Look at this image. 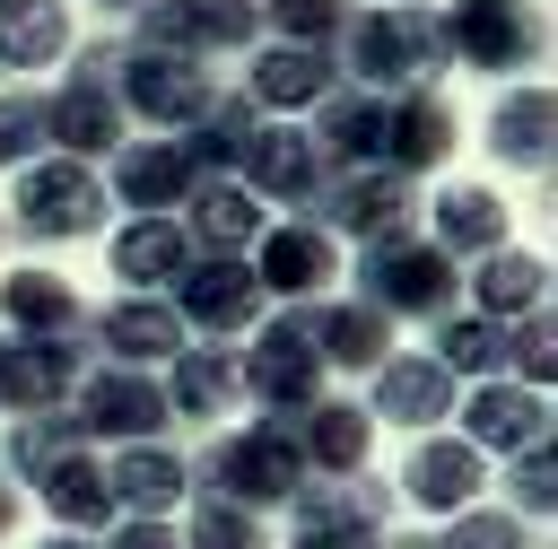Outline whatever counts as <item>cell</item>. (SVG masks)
<instances>
[{"label": "cell", "mask_w": 558, "mask_h": 549, "mask_svg": "<svg viewBox=\"0 0 558 549\" xmlns=\"http://www.w3.org/2000/svg\"><path fill=\"white\" fill-rule=\"evenodd\" d=\"M331 61H340V87L410 96V87H427L453 52H445L436 9H427V0H410V9H349V26H340V44H331Z\"/></svg>", "instance_id": "6da1fadb"}, {"label": "cell", "mask_w": 558, "mask_h": 549, "mask_svg": "<svg viewBox=\"0 0 558 549\" xmlns=\"http://www.w3.org/2000/svg\"><path fill=\"white\" fill-rule=\"evenodd\" d=\"M453 296H462L453 261H445L418 227L375 235V244H366V261H357V305H366V314H384V322H445V314H453Z\"/></svg>", "instance_id": "7a4b0ae2"}, {"label": "cell", "mask_w": 558, "mask_h": 549, "mask_svg": "<svg viewBox=\"0 0 558 549\" xmlns=\"http://www.w3.org/2000/svg\"><path fill=\"white\" fill-rule=\"evenodd\" d=\"M183 471H192V488H201V497H218V505H244V514H262V505H288V497L305 488L296 436H288L279 418L218 436V444H209L201 462H183Z\"/></svg>", "instance_id": "3957f363"}, {"label": "cell", "mask_w": 558, "mask_h": 549, "mask_svg": "<svg viewBox=\"0 0 558 549\" xmlns=\"http://www.w3.org/2000/svg\"><path fill=\"white\" fill-rule=\"evenodd\" d=\"M122 44H87V61H70V78L44 96V131L61 157H113L122 148Z\"/></svg>", "instance_id": "277c9868"}, {"label": "cell", "mask_w": 558, "mask_h": 549, "mask_svg": "<svg viewBox=\"0 0 558 549\" xmlns=\"http://www.w3.org/2000/svg\"><path fill=\"white\" fill-rule=\"evenodd\" d=\"M105 174L96 166H78V157H35V166H17V200H9V227L26 235V244H70V235H87V227H105Z\"/></svg>", "instance_id": "5b68a950"}, {"label": "cell", "mask_w": 558, "mask_h": 549, "mask_svg": "<svg viewBox=\"0 0 558 549\" xmlns=\"http://www.w3.org/2000/svg\"><path fill=\"white\" fill-rule=\"evenodd\" d=\"M288 514H296L288 549H384L392 488L366 479V471H349V479H305V488L288 497Z\"/></svg>", "instance_id": "8992f818"}, {"label": "cell", "mask_w": 558, "mask_h": 549, "mask_svg": "<svg viewBox=\"0 0 558 549\" xmlns=\"http://www.w3.org/2000/svg\"><path fill=\"white\" fill-rule=\"evenodd\" d=\"M436 26L462 70H523L549 44V17L532 0H453V9H436Z\"/></svg>", "instance_id": "52a82bcc"}, {"label": "cell", "mask_w": 558, "mask_h": 549, "mask_svg": "<svg viewBox=\"0 0 558 549\" xmlns=\"http://www.w3.org/2000/svg\"><path fill=\"white\" fill-rule=\"evenodd\" d=\"M305 209H314V227H323V235H357V244L418 227V192H410L401 174H384V166H331V174H323V192H314Z\"/></svg>", "instance_id": "ba28073f"}, {"label": "cell", "mask_w": 558, "mask_h": 549, "mask_svg": "<svg viewBox=\"0 0 558 549\" xmlns=\"http://www.w3.org/2000/svg\"><path fill=\"white\" fill-rule=\"evenodd\" d=\"M61 418L78 427V444H96V436H113V444H157V427H166V392H157V375L87 366Z\"/></svg>", "instance_id": "9c48e42d"}, {"label": "cell", "mask_w": 558, "mask_h": 549, "mask_svg": "<svg viewBox=\"0 0 558 549\" xmlns=\"http://www.w3.org/2000/svg\"><path fill=\"white\" fill-rule=\"evenodd\" d=\"M140 44L209 61V52H244L262 44V0H148L140 9Z\"/></svg>", "instance_id": "30bf717a"}, {"label": "cell", "mask_w": 558, "mask_h": 549, "mask_svg": "<svg viewBox=\"0 0 558 549\" xmlns=\"http://www.w3.org/2000/svg\"><path fill=\"white\" fill-rule=\"evenodd\" d=\"M262 279H253V261H235V253H201L183 279H174V322L183 331H201V340H227V331H253L262 322Z\"/></svg>", "instance_id": "8fae6325"}, {"label": "cell", "mask_w": 558, "mask_h": 549, "mask_svg": "<svg viewBox=\"0 0 558 549\" xmlns=\"http://www.w3.org/2000/svg\"><path fill=\"white\" fill-rule=\"evenodd\" d=\"M209 70L201 61H183V52H157V44H122V113H140V122H157L166 139L209 105Z\"/></svg>", "instance_id": "7c38bea8"}, {"label": "cell", "mask_w": 558, "mask_h": 549, "mask_svg": "<svg viewBox=\"0 0 558 549\" xmlns=\"http://www.w3.org/2000/svg\"><path fill=\"white\" fill-rule=\"evenodd\" d=\"M244 401H262L279 427L323 401V357L305 349V331H296L288 314H270V331L253 340V357H244Z\"/></svg>", "instance_id": "4fadbf2b"}, {"label": "cell", "mask_w": 558, "mask_h": 549, "mask_svg": "<svg viewBox=\"0 0 558 549\" xmlns=\"http://www.w3.org/2000/svg\"><path fill=\"white\" fill-rule=\"evenodd\" d=\"M78 375H87V340H0V401L26 418L70 410Z\"/></svg>", "instance_id": "5bb4252c"}, {"label": "cell", "mask_w": 558, "mask_h": 549, "mask_svg": "<svg viewBox=\"0 0 558 549\" xmlns=\"http://www.w3.org/2000/svg\"><path fill=\"white\" fill-rule=\"evenodd\" d=\"M288 322L305 331V349L323 357V375H331V366L375 375V366L392 357V322H384V314H366L357 296H349V305H323V296H314V305H288Z\"/></svg>", "instance_id": "9a60e30c"}, {"label": "cell", "mask_w": 558, "mask_h": 549, "mask_svg": "<svg viewBox=\"0 0 558 549\" xmlns=\"http://www.w3.org/2000/svg\"><path fill=\"white\" fill-rule=\"evenodd\" d=\"M157 392H166V418H227L244 401V357L227 340H183L166 357V383Z\"/></svg>", "instance_id": "2e32d148"}, {"label": "cell", "mask_w": 558, "mask_h": 549, "mask_svg": "<svg viewBox=\"0 0 558 549\" xmlns=\"http://www.w3.org/2000/svg\"><path fill=\"white\" fill-rule=\"evenodd\" d=\"M462 410V444L471 453H532V444H549V392H523V383H480L471 401H453Z\"/></svg>", "instance_id": "e0dca14e"}, {"label": "cell", "mask_w": 558, "mask_h": 549, "mask_svg": "<svg viewBox=\"0 0 558 549\" xmlns=\"http://www.w3.org/2000/svg\"><path fill=\"white\" fill-rule=\"evenodd\" d=\"M453 157V113H445V96L436 87H410V96H384V174H401V183H418L427 166H445Z\"/></svg>", "instance_id": "ac0fdd59"}, {"label": "cell", "mask_w": 558, "mask_h": 549, "mask_svg": "<svg viewBox=\"0 0 558 549\" xmlns=\"http://www.w3.org/2000/svg\"><path fill=\"white\" fill-rule=\"evenodd\" d=\"M201 174L183 166L174 139H122L113 148V174H105V200H131L140 218H174V200H192Z\"/></svg>", "instance_id": "d6986e66"}, {"label": "cell", "mask_w": 558, "mask_h": 549, "mask_svg": "<svg viewBox=\"0 0 558 549\" xmlns=\"http://www.w3.org/2000/svg\"><path fill=\"white\" fill-rule=\"evenodd\" d=\"M87 331H96L105 366H131V375H157V366L192 340V331L174 322V305H166V296H122V305H105Z\"/></svg>", "instance_id": "ffe728a7"}, {"label": "cell", "mask_w": 558, "mask_h": 549, "mask_svg": "<svg viewBox=\"0 0 558 549\" xmlns=\"http://www.w3.org/2000/svg\"><path fill=\"white\" fill-rule=\"evenodd\" d=\"M453 401H462V392H453V375H445L427 349H410V357L392 349V357L375 366V383H366L357 410H375V418H392V427H436Z\"/></svg>", "instance_id": "44dd1931"}, {"label": "cell", "mask_w": 558, "mask_h": 549, "mask_svg": "<svg viewBox=\"0 0 558 549\" xmlns=\"http://www.w3.org/2000/svg\"><path fill=\"white\" fill-rule=\"evenodd\" d=\"M253 131H262V113L244 105V96H227V87H209V105L174 131V148H183V166L201 174V183H235V166H244V148H253Z\"/></svg>", "instance_id": "7402d4cb"}, {"label": "cell", "mask_w": 558, "mask_h": 549, "mask_svg": "<svg viewBox=\"0 0 558 549\" xmlns=\"http://www.w3.org/2000/svg\"><path fill=\"white\" fill-rule=\"evenodd\" d=\"M105 488H113V514L166 523V514L192 497V471H183V453H166V444H122V453L105 462Z\"/></svg>", "instance_id": "603a6c76"}, {"label": "cell", "mask_w": 558, "mask_h": 549, "mask_svg": "<svg viewBox=\"0 0 558 549\" xmlns=\"http://www.w3.org/2000/svg\"><path fill=\"white\" fill-rule=\"evenodd\" d=\"M340 87V61L331 52H305V44H262L253 52V87H244V105L262 113H314L323 96Z\"/></svg>", "instance_id": "cb8c5ba5"}, {"label": "cell", "mask_w": 558, "mask_h": 549, "mask_svg": "<svg viewBox=\"0 0 558 549\" xmlns=\"http://www.w3.org/2000/svg\"><path fill=\"white\" fill-rule=\"evenodd\" d=\"M262 296H288V305H314L323 288H331V270H340V253H331V235L323 227H262Z\"/></svg>", "instance_id": "d4e9b609"}, {"label": "cell", "mask_w": 558, "mask_h": 549, "mask_svg": "<svg viewBox=\"0 0 558 549\" xmlns=\"http://www.w3.org/2000/svg\"><path fill=\"white\" fill-rule=\"evenodd\" d=\"M235 174H244L253 200H296V209H305V200L323 192L331 166H323V148H314L305 131H253V148H244Z\"/></svg>", "instance_id": "484cf974"}, {"label": "cell", "mask_w": 558, "mask_h": 549, "mask_svg": "<svg viewBox=\"0 0 558 549\" xmlns=\"http://www.w3.org/2000/svg\"><path fill=\"white\" fill-rule=\"evenodd\" d=\"M288 436H296L305 479H349V471H366V410H357V401H314V410L288 418Z\"/></svg>", "instance_id": "4316f807"}, {"label": "cell", "mask_w": 558, "mask_h": 549, "mask_svg": "<svg viewBox=\"0 0 558 549\" xmlns=\"http://www.w3.org/2000/svg\"><path fill=\"white\" fill-rule=\"evenodd\" d=\"M0 314L17 322V340H87V305L52 270H9L0 279Z\"/></svg>", "instance_id": "83f0119b"}, {"label": "cell", "mask_w": 558, "mask_h": 549, "mask_svg": "<svg viewBox=\"0 0 558 549\" xmlns=\"http://www.w3.org/2000/svg\"><path fill=\"white\" fill-rule=\"evenodd\" d=\"M35 497H44V514L52 523H70V540L78 532H113L122 514H113V488H105V462L87 453V444H70L44 479H35Z\"/></svg>", "instance_id": "f1b7e54d"}, {"label": "cell", "mask_w": 558, "mask_h": 549, "mask_svg": "<svg viewBox=\"0 0 558 549\" xmlns=\"http://www.w3.org/2000/svg\"><path fill=\"white\" fill-rule=\"evenodd\" d=\"M192 261H201V253H192L183 218H131V227L113 235V270H122V288H131V296H148V288H174Z\"/></svg>", "instance_id": "f546056e"}, {"label": "cell", "mask_w": 558, "mask_h": 549, "mask_svg": "<svg viewBox=\"0 0 558 549\" xmlns=\"http://www.w3.org/2000/svg\"><path fill=\"white\" fill-rule=\"evenodd\" d=\"M480 479H488V462H480L462 436H427V444L410 453V471H401V488H410L427 514H462V505H480Z\"/></svg>", "instance_id": "4dcf8cb0"}, {"label": "cell", "mask_w": 558, "mask_h": 549, "mask_svg": "<svg viewBox=\"0 0 558 549\" xmlns=\"http://www.w3.org/2000/svg\"><path fill=\"white\" fill-rule=\"evenodd\" d=\"M427 244L453 261V253H506V200L497 192H480V183H453V192H436V227H427Z\"/></svg>", "instance_id": "1f68e13d"}, {"label": "cell", "mask_w": 558, "mask_h": 549, "mask_svg": "<svg viewBox=\"0 0 558 549\" xmlns=\"http://www.w3.org/2000/svg\"><path fill=\"white\" fill-rule=\"evenodd\" d=\"M183 235H192V253H244V244H262V200L244 183H201L183 209Z\"/></svg>", "instance_id": "d6a6232c"}, {"label": "cell", "mask_w": 558, "mask_h": 549, "mask_svg": "<svg viewBox=\"0 0 558 549\" xmlns=\"http://www.w3.org/2000/svg\"><path fill=\"white\" fill-rule=\"evenodd\" d=\"M61 52H70V9H61V0H17V9H0V70H9V78H26V70L61 61Z\"/></svg>", "instance_id": "836d02e7"}, {"label": "cell", "mask_w": 558, "mask_h": 549, "mask_svg": "<svg viewBox=\"0 0 558 549\" xmlns=\"http://www.w3.org/2000/svg\"><path fill=\"white\" fill-rule=\"evenodd\" d=\"M427 357H436L453 383H462V375H488V383H497V375H506V322H488V314H445Z\"/></svg>", "instance_id": "e575fe53"}, {"label": "cell", "mask_w": 558, "mask_h": 549, "mask_svg": "<svg viewBox=\"0 0 558 549\" xmlns=\"http://www.w3.org/2000/svg\"><path fill=\"white\" fill-rule=\"evenodd\" d=\"M488 148H497L506 166L541 174V166H549V87H523V96H506V105H497V122H488Z\"/></svg>", "instance_id": "d590c367"}, {"label": "cell", "mask_w": 558, "mask_h": 549, "mask_svg": "<svg viewBox=\"0 0 558 549\" xmlns=\"http://www.w3.org/2000/svg\"><path fill=\"white\" fill-rule=\"evenodd\" d=\"M541 261L532 253H488V270H480V314L488 322H523V314H541Z\"/></svg>", "instance_id": "8d00e7d4"}, {"label": "cell", "mask_w": 558, "mask_h": 549, "mask_svg": "<svg viewBox=\"0 0 558 549\" xmlns=\"http://www.w3.org/2000/svg\"><path fill=\"white\" fill-rule=\"evenodd\" d=\"M262 26H270V44L331 52V44H340V26H349V0H262Z\"/></svg>", "instance_id": "74e56055"}, {"label": "cell", "mask_w": 558, "mask_h": 549, "mask_svg": "<svg viewBox=\"0 0 558 549\" xmlns=\"http://www.w3.org/2000/svg\"><path fill=\"white\" fill-rule=\"evenodd\" d=\"M70 444H78V427L52 410V418H17V427H9V444H0V462H9V479H44Z\"/></svg>", "instance_id": "f35d334b"}, {"label": "cell", "mask_w": 558, "mask_h": 549, "mask_svg": "<svg viewBox=\"0 0 558 549\" xmlns=\"http://www.w3.org/2000/svg\"><path fill=\"white\" fill-rule=\"evenodd\" d=\"M183 549H270V532H262V514H244V505H218V497H201V514H192Z\"/></svg>", "instance_id": "ab89813d"}, {"label": "cell", "mask_w": 558, "mask_h": 549, "mask_svg": "<svg viewBox=\"0 0 558 549\" xmlns=\"http://www.w3.org/2000/svg\"><path fill=\"white\" fill-rule=\"evenodd\" d=\"M44 139H52V131H44V96H35V87H9V96H0V166H35Z\"/></svg>", "instance_id": "60d3db41"}, {"label": "cell", "mask_w": 558, "mask_h": 549, "mask_svg": "<svg viewBox=\"0 0 558 549\" xmlns=\"http://www.w3.org/2000/svg\"><path fill=\"white\" fill-rule=\"evenodd\" d=\"M436 549H523V523H514L506 505H462Z\"/></svg>", "instance_id": "b9f144b4"}, {"label": "cell", "mask_w": 558, "mask_h": 549, "mask_svg": "<svg viewBox=\"0 0 558 549\" xmlns=\"http://www.w3.org/2000/svg\"><path fill=\"white\" fill-rule=\"evenodd\" d=\"M506 357L523 366V392H549V322H541V314L506 322Z\"/></svg>", "instance_id": "7bdbcfd3"}, {"label": "cell", "mask_w": 558, "mask_h": 549, "mask_svg": "<svg viewBox=\"0 0 558 549\" xmlns=\"http://www.w3.org/2000/svg\"><path fill=\"white\" fill-rule=\"evenodd\" d=\"M549 497H558V471H549V444H532V453H514V505H523V514H549Z\"/></svg>", "instance_id": "ee69618b"}, {"label": "cell", "mask_w": 558, "mask_h": 549, "mask_svg": "<svg viewBox=\"0 0 558 549\" xmlns=\"http://www.w3.org/2000/svg\"><path fill=\"white\" fill-rule=\"evenodd\" d=\"M105 549H183V532H174V523H131V514H122V523L105 532Z\"/></svg>", "instance_id": "f6af8a7d"}, {"label": "cell", "mask_w": 558, "mask_h": 549, "mask_svg": "<svg viewBox=\"0 0 558 549\" xmlns=\"http://www.w3.org/2000/svg\"><path fill=\"white\" fill-rule=\"evenodd\" d=\"M9 523H17V488L0 479V532H9Z\"/></svg>", "instance_id": "bcb514c9"}, {"label": "cell", "mask_w": 558, "mask_h": 549, "mask_svg": "<svg viewBox=\"0 0 558 549\" xmlns=\"http://www.w3.org/2000/svg\"><path fill=\"white\" fill-rule=\"evenodd\" d=\"M35 549H87V540H70V532H61V540H35Z\"/></svg>", "instance_id": "7dc6e473"}, {"label": "cell", "mask_w": 558, "mask_h": 549, "mask_svg": "<svg viewBox=\"0 0 558 549\" xmlns=\"http://www.w3.org/2000/svg\"><path fill=\"white\" fill-rule=\"evenodd\" d=\"M96 9H148V0H96Z\"/></svg>", "instance_id": "c3c4849f"}, {"label": "cell", "mask_w": 558, "mask_h": 549, "mask_svg": "<svg viewBox=\"0 0 558 549\" xmlns=\"http://www.w3.org/2000/svg\"><path fill=\"white\" fill-rule=\"evenodd\" d=\"M384 549H436V540H384Z\"/></svg>", "instance_id": "681fc988"}, {"label": "cell", "mask_w": 558, "mask_h": 549, "mask_svg": "<svg viewBox=\"0 0 558 549\" xmlns=\"http://www.w3.org/2000/svg\"><path fill=\"white\" fill-rule=\"evenodd\" d=\"M375 9H410V0H375Z\"/></svg>", "instance_id": "f907efd6"}, {"label": "cell", "mask_w": 558, "mask_h": 549, "mask_svg": "<svg viewBox=\"0 0 558 549\" xmlns=\"http://www.w3.org/2000/svg\"><path fill=\"white\" fill-rule=\"evenodd\" d=\"M0 9H17V0H0Z\"/></svg>", "instance_id": "816d5d0a"}, {"label": "cell", "mask_w": 558, "mask_h": 549, "mask_svg": "<svg viewBox=\"0 0 558 549\" xmlns=\"http://www.w3.org/2000/svg\"><path fill=\"white\" fill-rule=\"evenodd\" d=\"M0 235H9V227H0Z\"/></svg>", "instance_id": "f5cc1de1"}]
</instances>
